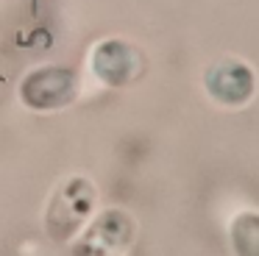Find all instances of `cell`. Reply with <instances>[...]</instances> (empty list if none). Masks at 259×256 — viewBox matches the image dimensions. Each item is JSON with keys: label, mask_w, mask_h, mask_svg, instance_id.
I'll return each instance as SVG.
<instances>
[{"label": "cell", "mask_w": 259, "mask_h": 256, "mask_svg": "<svg viewBox=\"0 0 259 256\" xmlns=\"http://www.w3.org/2000/svg\"><path fill=\"white\" fill-rule=\"evenodd\" d=\"M206 90L226 106H240L253 95V72L240 61H220L206 72Z\"/></svg>", "instance_id": "1"}, {"label": "cell", "mask_w": 259, "mask_h": 256, "mask_svg": "<svg viewBox=\"0 0 259 256\" xmlns=\"http://www.w3.org/2000/svg\"><path fill=\"white\" fill-rule=\"evenodd\" d=\"M139 70V56L134 53V48H128L126 42H106L103 48H98L95 53V72L106 83H128Z\"/></svg>", "instance_id": "2"}, {"label": "cell", "mask_w": 259, "mask_h": 256, "mask_svg": "<svg viewBox=\"0 0 259 256\" xmlns=\"http://www.w3.org/2000/svg\"><path fill=\"white\" fill-rule=\"evenodd\" d=\"M231 239L240 253H259V215H242L234 220Z\"/></svg>", "instance_id": "3"}]
</instances>
